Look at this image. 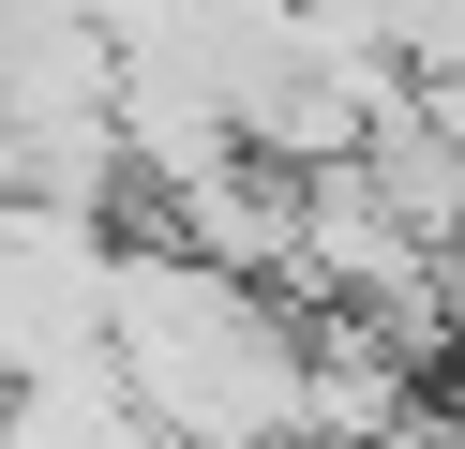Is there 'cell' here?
Segmentation results:
<instances>
[{
    "label": "cell",
    "mask_w": 465,
    "mask_h": 449,
    "mask_svg": "<svg viewBox=\"0 0 465 449\" xmlns=\"http://www.w3.org/2000/svg\"><path fill=\"white\" fill-rule=\"evenodd\" d=\"M105 359H121L135 419L181 449H301L315 434V329L285 285L195 255V239H121L105 285Z\"/></svg>",
    "instance_id": "6da1fadb"
}]
</instances>
